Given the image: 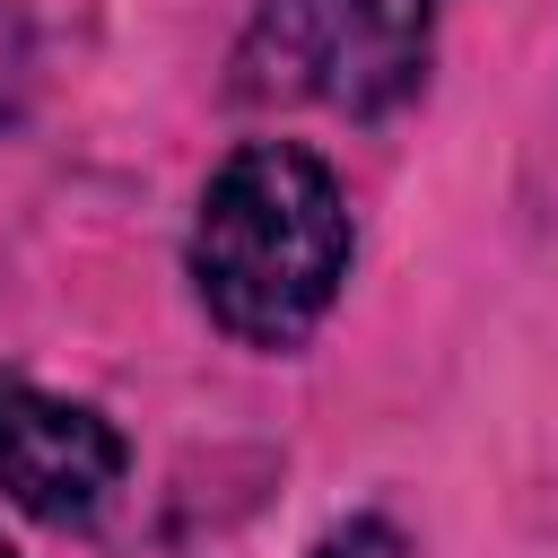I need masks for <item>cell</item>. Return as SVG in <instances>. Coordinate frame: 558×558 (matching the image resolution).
<instances>
[{"label": "cell", "mask_w": 558, "mask_h": 558, "mask_svg": "<svg viewBox=\"0 0 558 558\" xmlns=\"http://www.w3.org/2000/svg\"><path fill=\"white\" fill-rule=\"evenodd\" d=\"M349 253V201L296 140H244L192 209V288L244 349H296L331 314Z\"/></svg>", "instance_id": "1"}, {"label": "cell", "mask_w": 558, "mask_h": 558, "mask_svg": "<svg viewBox=\"0 0 558 558\" xmlns=\"http://www.w3.org/2000/svg\"><path fill=\"white\" fill-rule=\"evenodd\" d=\"M427 52L436 0H262L235 44V96L375 122L427 87Z\"/></svg>", "instance_id": "2"}, {"label": "cell", "mask_w": 558, "mask_h": 558, "mask_svg": "<svg viewBox=\"0 0 558 558\" xmlns=\"http://www.w3.org/2000/svg\"><path fill=\"white\" fill-rule=\"evenodd\" d=\"M122 436L87 401H61L26 375H0V497L52 532L96 523V506L122 488Z\"/></svg>", "instance_id": "3"}, {"label": "cell", "mask_w": 558, "mask_h": 558, "mask_svg": "<svg viewBox=\"0 0 558 558\" xmlns=\"http://www.w3.org/2000/svg\"><path fill=\"white\" fill-rule=\"evenodd\" d=\"M26 96H35V26L17 0H0V131L26 113Z\"/></svg>", "instance_id": "4"}, {"label": "cell", "mask_w": 558, "mask_h": 558, "mask_svg": "<svg viewBox=\"0 0 558 558\" xmlns=\"http://www.w3.org/2000/svg\"><path fill=\"white\" fill-rule=\"evenodd\" d=\"M314 558H418L384 514H357V523H340V532H323L314 541Z\"/></svg>", "instance_id": "5"}, {"label": "cell", "mask_w": 558, "mask_h": 558, "mask_svg": "<svg viewBox=\"0 0 558 558\" xmlns=\"http://www.w3.org/2000/svg\"><path fill=\"white\" fill-rule=\"evenodd\" d=\"M0 558H17V549H9V541H0Z\"/></svg>", "instance_id": "6"}]
</instances>
